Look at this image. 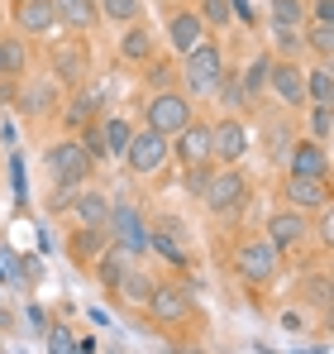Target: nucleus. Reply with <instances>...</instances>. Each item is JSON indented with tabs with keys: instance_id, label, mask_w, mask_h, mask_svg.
I'll return each instance as SVG.
<instances>
[{
	"instance_id": "obj_1",
	"label": "nucleus",
	"mask_w": 334,
	"mask_h": 354,
	"mask_svg": "<svg viewBox=\"0 0 334 354\" xmlns=\"http://www.w3.org/2000/svg\"><path fill=\"white\" fill-rule=\"evenodd\" d=\"M167 144H172V139H163L158 129H134L119 158H124V168H129L134 177H153V173H163V163L172 158Z\"/></svg>"
},
{
	"instance_id": "obj_2",
	"label": "nucleus",
	"mask_w": 334,
	"mask_h": 354,
	"mask_svg": "<svg viewBox=\"0 0 334 354\" xmlns=\"http://www.w3.org/2000/svg\"><path fill=\"white\" fill-rule=\"evenodd\" d=\"M234 268H239V278H248V283H273L277 268H282V249H273L268 235H253V239H244V244L234 249Z\"/></svg>"
},
{
	"instance_id": "obj_3",
	"label": "nucleus",
	"mask_w": 334,
	"mask_h": 354,
	"mask_svg": "<svg viewBox=\"0 0 334 354\" xmlns=\"http://www.w3.org/2000/svg\"><path fill=\"white\" fill-rule=\"evenodd\" d=\"M181 77H186V91H196V96H215V86H220V77H224V53L215 48V44L191 48V53L181 58Z\"/></svg>"
},
{
	"instance_id": "obj_4",
	"label": "nucleus",
	"mask_w": 334,
	"mask_h": 354,
	"mask_svg": "<svg viewBox=\"0 0 334 354\" xmlns=\"http://www.w3.org/2000/svg\"><path fill=\"white\" fill-rule=\"evenodd\" d=\"M106 230H110V244H119L124 254H144V249H148V221H144L139 206H129V201H110Z\"/></svg>"
},
{
	"instance_id": "obj_5",
	"label": "nucleus",
	"mask_w": 334,
	"mask_h": 354,
	"mask_svg": "<svg viewBox=\"0 0 334 354\" xmlns=\"http://www.w3.org/2000/svg\"><path fill=\"white\" fill-rule=\"evenodd\" d=\"M48 177H53V187H81L86 177H91V153L77 144V139H62L48 149Z\"/></svg>"
},
{
	"instance_id": "obj_6",
	"label": "nucleus",
	"mask_w": 334,
	"mask_h": 354,
	"mask_svg": "<svg viewBox=\"0 0 334 354\" xmlns=\"http://www.w3.org/2000/svg\"><path fill=\"white\" fill-rule=\"evenodd\" d=\"M244 196H248V182L234 173V168L210 173V177H206V187H201V201H206L210 216H234V211L244 206Z\"/></svg>"
},
{
	"instance_id": "obj_7",
	"label": "nucleus",
	"mask_w": 334,
	"mask_h": 354,
	"mask_svg": "<svg viewBox=\"0 0 334 354\" xmlns=\"http://www.w3.org/2000/svg\"><path fill=\"white\" fill-rule=\"evenodd\" d=\"M186 124H191V101H186L181 91H158V96L148 101V129H158L163 139L181 134Z\"/></svg>"
},
{
	"instance_id": "obj_8",
	"label": "nucleus",
	"mask_w": 334,
	"mask_h": 354,
	"mask_svg": "<svg viewBox=\"0 0 334 354\" xmlns=\"http://www.w3.org/2000/svg\"><path fill=\"white\" fill-rule=\"evenodd\" d=\"M148 249H158L167 263H177V268H191L186 230H181V221H172V216H163L158 225H148Z\"/></svg>"
},
{
	"instance_id": "obj_9",
	"label": "nucleus",
	"mask_w": 334,
	"mask_h": 354,
	"mask_svg": "<svg viewBox=\"0 0 334 354\" xmlns=\"http://www.w3.org/2000/svg\"><path fill=\"white\" fill-rule=\"evenodd\" d=\"M48 62H53V77L62 82V86H72V91H77V86H86V77H91L86 48H81V44H72V39H62Z\"/></svg>"
},
{
	"instance_id": "obj_10",
	"label": "nucleus",
	"mask_w": 334,
	"mask_h": 354,
	"mask_svg": "<svg viewBox=\"0 0 334 354\" xmlns=\"http://www.w3.org/2000/svg\"><path fill=\"white\" fill-rule=\"evenodd\" d=\"M177 144H167L172 149V158L181 163V168H201V163H210V124H186L181 134H172Z\"/></svg>"
},
{
	"instance_id": "obj_11",
	"label": "nucleus",
	"mask_w": 334,
	"mask_h": 354,
	"mask_svg": "<svg viewBox=\"0 0 334 354\" xmlns=\"http://www.w3.org/2000/svg\"><path fill=\"white\" fill-rule=\"evenodd\" d=\"M248 153V134H244V124L234 115H224L210 124V158H220V163H239Z\"/></svg>"
},
{
	"instance_id": "obj_12",
	"label": "nucleus",
	"mask_w": 334,
	"mask_h": 354,
	"mask_svg": "<svg viewBox=\"0 0 334 354\" xmlns=\"http://www.w3.org/2000/svg\"><path fill=\"white\" fill-rule=\"evenodd\" d=\"M158 326H177V321H186V311H191V297L181 292V288H153L148 292V306H144Z\"/></svg>"
},
{
	"instance_id": "obj_13",
	"label": "nucleus",
	"mask_w": 334,
	"mask_h": 354,
	"mask_svg": "<svg viewBox=\"0 0 334 354\" xmlns=\"http://www.w3.org/2000/svg\"><path fill=\"white\" fill-rule=\"evenodd\" d=\"M306 235H311L306 211H277V216L268 221V239H273V249H301Z\"/></svg>"
},
{
	"instance_id": "obj_14",
	"label": "nucleus",
	"mask_w": 334,
	"mask_h": 354,
	"mask_svg": "<svg viewBox=\"0 0 334 354\" xmlns=\"http://www.w3.org/2000/svg\"><path fill=\"white\" fill-rule=\"evenodd\" d=\"M167 44L186 58L191 48H201L206 44V24H201V15H191V10H177L172 19H167Z\"/></svg>"
},
{
	"instance_id": "obj_15",
	"label": "nucleus",
	"mask_w": 334,
	"mask_h": 354,
	"mask_svg": "<svg viewBox=\"0 0 334 354\" xmlns=\"http://www.w3.org/2000/svg\"><path fill=\"white\" fill-rule=\"evenodd\" d=\"M286 201L296 211H320L330 201V182L325 177H286Z\"/></svg>"
},
{
	"instance_id": "obj_16",
	"label": "nucleus",
	"mask_w": 334,
	"mask_h": 354,
	"mask_svg": "<svg viewBox=\"0 0 334 354\" xmlns=\"http://www.w3.org/2000/svg\"><path fill=\"white\" fill-rule=\"evenodd\" d=\"M124 306H134V311H144L148 306V292H153V283H148V268H139V263H129L124 273H119V283L110 288Z\"/></svg>"
},
{
	"instance_id": "obj_17",
	"label": "nucleus",
	"mask_w": 334,
	"mask_h": 354,
	"mask_svg": "<svg viewBox=\"0 0 334 354\" xmlns=\"http://www.w3.org/2000/svg\"><path fill=\"white\" fill-rule=\"evenodd\" d=\"M72 216L81 230H106V216H110V196L106 192H77L72 201Z\"/></svg>"
},
{
	"instance_id": "obj_18",
	"label": "nucleus",
	"mask_w": 334,
	"mask_h": 354,
	"mask_svg": "<svg viewBox=\"0 0 334 354\" xmlns=\"http://www.w3.org/2000/svg\"><path fill=\"white\" fill-rule=\"evenodd\" d=\"M268 86L277 91L286 106H301V101H306V72H301L296 62H273V77H268Z\"/></svg>"
},
{
	"instance_id": "obj_19",
	"label": "nucleus",
	"mask_w": 334,
	"mask_h": 354,
	"mask_svg": "<svg viewBox=\"0 0 334 354\" xmlns=\"http://www.w3.org/2000/svg\"><path fill=\"white\" fill-rule=\"evenodd\" d=\"M14 19H19L24 34H48V29L57 24L53 0H19V5H14Z\"/></svg>"
},
{
	"instance_id": "obj_20",
	"label": "nucleus",
	"mask_w": 334,
	"mask_h": 354,
	"mask_svg": "<svg viewBox=\"0 0 334 354\" xmlns=\"http://www.w3.org/2000/svg\"><path fill=\"white\" fill-rule=\"evenodd\" d=\"M286 168H291V177H330V168H325V144H296L291 158H286Z\"/></svg>"
},
{
	"instance_id": "obj_21",
	"label": "nucleus",
	"mask_w": 334,
	"mask_h": 354,
	"mask_svg": "<svg viewBox=\"0 0 334 354\" xmlns=\"http://www.w3.org/2000/svg\"><path fill=\"white\" fill-rule=\"evenodd\" d=\"M53 15H57V24H67V29H91L101 19L96 0H53Z\"/></svg>"
},
{
	"instance_id": "obj_22",
	"label": "nucleus",
	"mask_w": 334,
	"mask_h": 354,
	"mask_svg": "<svg viewBox=\"0 0 334 354\" xmlns=\"http://www.w3.org/2000/svg\"><path fill=\"white\" fill-rule=\"evenodd\" d=\"M119 58H124V62H148V58H153V34H148L139 19H134L129 34L119 39Z\"/></svg>"
},
{
	"instance_id": "obj_23",
	"label": "nucleus",
	"mask_w": 334,
	"mask_h": 354,
	"mask_svg": "<svg viewBox=\"0 0 334 354\" xmlns=\"http://www.w3.org/2000/svg\"><path fill=\"white\" fill-rule=\"evenodd\" d=\"M24 115H53L57 111V96H53V82H34V86H24Z\"/></svg>"
},
{
	"instance_id": "obj_24",
	"label": "nucleus",
	"mask_w": 334,
	"mask_h": 354,
	"mask_svg": "<svg viewBox=\"0 0 334 354\" xmlns=\"http://www.w3.org/2000/svg\"><path fill=\"white\" fill-rule=\"evenodd\" d=\"M129 263H134V254H124L119 244H110V254H101V263H96V278H101L106 288H115V283H119V273H124Z\"/></svg>"
},
{
	"instance_id": "obj_25",
	"label": "nucleus",
	"mask_w": 334,
	"mask_h": 354,
	"mask_svg": "<svg viewBox=\"0 0 334 354\" xmlns=\"http://www.w3.org/2000/svg\"><path fill=\"white\" fill-rule=\"evenodd\" d=\"M268 10L277 29H306V0H273Z\"/></svg>"
},
{
	"instance_id": "obj_26",
	"label": "nucleus",
	"mask_w": 334,
	"mask_h": 354,
	"mask_svg": "<svg viewBox=\"0 0 334 354\" xmlns=\"http://www.w3.org/2000/svg\"><path fill=\"white\" fill-rule=\"evenodd\" d=\"M129 120L124 115H106L101 120V139H106V153H124V144H129Z\"/></svg>"
},
{
	"instance_id": "obj_27",
	"label": "nucleus",
	"mask_w": 334,
	"mask_h": 354,
	"mask_svg": "<svg viewBox=\"0 0 334 354\" xmlns=\"http://www.w3.org/2000/svg\"><path fill=\"white\" fill-rule=\"evenodd\" d=\"M24 62H29L24 44H19V39H5V34H0V77H19V72H24Z\"/></svg>"
},
{
	"instance_id": "obj_28",
	"label": "nucleus",
	"mask_w": 334,
	"mask_h": 354,
	"mask_svg": "<svg viewBox=\"0 0 334 354\" xmlns=\"http://www.w3.org/2000/svg\"><path fill=\"white\" fill-rule=\"evenodd\" d=\"M268 77H273V58H253V62H248V72H244V82H239V86H244V96L253 101V96L268 86Z\"/></svg>"
},
{
	"instance_id": "obj_29",
	"label": "nucleus",
	"mask_w": 334,
	"mask_h": 354,
	"mask_svg": "<svg viewBox=\"0 0 334 354\" xmlns=\"http://www.w3.org/2000/svg\"><path fill=\"white\" fill-rule=\"evenodd\" d=\"M334 72L330 67H315V72H306V96L315 101V106H330V96H334V82H330Z\"/></svg>"
},
{
	"instance_id": "obj_30",
	"label": "nucleus",
	"mask_w": 334,
	"mask_h": 354,
	"mask_svg": "<svg viewBox=\"0 0 334 354\" xmlns=\"http://www.w3.org/2000/svg\"><path fill=\"white\" fill-rule=\"evenodd\" d=\"M139 0H96V15H106V19H119V24H134L139 19Z\"/></svg>"
},
{
	"instance_id": "obj_31",
	"label": "nucleus",
	"mask_w": 334,
	"mask_h": 354,
	"mask_svg": "<svg viewBox=\"0 0 334 354\" xmlns=\"http://www.w3.org/2000/svg\"><path fill=\"white\" fill-rule=\"evenodd\" d=\"M229 19H234V5H229V0H206V5H201V24H206V29H224Z\"/></svg>"
},
{
	"instance_id": "obj_32",
	"label": "nucleus",
	"mask_w": 334,
	"mask_h": 354,
	"mask_svg": "<svg viewBox=\"0 0 334 354\" xmlns=\"http://www.w3.org/2000/svg\"><path fill=\"white\" fill-rule=\"evenodd\" d=\"M301 39H306L320 58H330V48H334V24H311V29H301Z\"/></svg>"
},
{
	"instance_id": "obj_33",
	"label": "nucleus",
	"mask_w": 334,
	"mask_h": 354,
	"mask_svg": "<svg viewBox=\"0 0 334 354\" xmlns=\"http://www.w3.org/2000/svg\"><path fill=\"white\" fill-rule=\"evenodd\" d=\"M215 96H220V106H244V101H248V96H244V86H239V82H229V77H220Z\"/></svg>"
},
{
	"instance_id": "obj_34",
	"label": "nucleus",
	"mask_w": 334,
	"mask_h": 354,
	"mask_svg": "<svg viewBox=\"0 0 334 354\" xmlns=\"http://www.w3.org/2000/svg\"><path fill=\"white\" fill-rule=\"evenodd\" d=\"M81 149L91 153V163H96V158H106V139H101V124H86V139H81Z\"/></svg>"
},
{
	"instance_id": "obj_35",
	"label": "nucleus",
	"mask_w": 334,
	"mask_h": 354,
	"mask_svg": "<svg viewBox=\"0 0 334 354\" xmlns=\"http://www.w3.org/2000/svg\"><path fill=\"white\" fill-rule=\"evenodd\" d=\"M311 134H315L320 144L330 139V106H315V111H311Z\"/></svg>"
},
{
	"instance_id": "obj_36",
	"label": "nucleus",
	"mask_w": 334,
	"mask_h": 354,
	"mask_svg": "<svg viewBox=\"0 0 334 354\" xmlns=\"http://www.w3.org/2000/svg\"><path fill=\"white\" fill-rule=\"evenodd\" d=\"M206 177H210V163H201V168H186V177H181V187H186L191 196H201V187H206Z\"/></svg>"
},
{
	"instance_id": "obj_37",
	"label": "nucleus",
	"mask_w": 334,
	"mask_h": 354,
	"mask_svg": "<svg viewBox=\"0 0 334 354\" xmlns=\"http://www.w3.org/2000/svg\"><path fill=\"white\" fill-rule=\"evenodd\" d=\"M48 350L53 354H81V345H77L67 330H53V335H48Z\"/></svg>"
},
{
	"instance_id": "obj_38",
	"label": "nucleus",
	"mask_w": 334,
	"mask_h": 354,
	"mask_svg": "<svg viewBox=\"0 0 334 354\" xmlns=\"http://www.w3.org/2000/svg\"><path fill=\"white\" fill-rule=\"evenodd\" d=\"M311 15L315 24H334V0H311Z\"/></svg>"
},
{
	"instance_id": "obj_39",
	"label": "nucleus",
	"mask_w": 334,
	"mask_h": 354,
	"mask_svg": "<svg viewBox=\"0 0 334 354\" xmlns=\"http://www.w3.org/2000/svg\"><path fill=\"white\" fill-rule=\"evenodd\" d=\"M311 301H315L320 311L330 306V283H325V278H315V283H311Z\"/></svg>"
},
{
	"instance_id": "obj_40",
	"label": "nucleus",
	"mask_w": 334,
	"mask_h": 354,
	"mask_svg": "<svg viewBox=\"0 0 334 354\" xmlns=\"http://www.w3.org/2000/svg\"><path fill=\"white\" fill-rule=\"evenodd\" d=\"M273 29H277V24H273ZM277 44L282 48H301L306 39H301V29H277Z\"/></svg>"
},
{
	"instance_id": "obj_41",
	"label": "nucleus",
	"mask_w": 334,
	"mask_h": 354,
	"mask_svg": "<svg viewBox=\"0 0 334 354\" xmlns=\"http://www.w3.org/2000/svg\"><path fill=\"white\" fill-rule=\"evenodd\" d=\"M229 5H234V15H239V19H248V24H253V5H248V0H229Z\"/></svg>"
},
{
	"instance_id": "obj_42",
	"label": "nucleus",
	"mask_w": 334,
	"mask_h": 354,
	"mask_svg": "<svg viewBox=\"0 0 334 354\" xmlns=\"http://www.w3.org/2000/svg\"><path fill=\"white\" fill-rule=\"evenodd\" d=\"M253 354H273V350H263V345H258V350H253Z\"/></svg>"
},
{
	"instance_id": "obj_43",
	"label": "nucleus",
	"mask_w": 334,
	"mask_h": 354,
	"mask_svg": "<svg viewBox=\"0 0 334 354\" xmlns=\"http://www.w3.org/2000/svg\"><path fill=\"white\" fill-rule=\"evenodd\" d=\"M291 354H315V350H291Z\"/></svg>"
},
{
	"instance_id": "obj_44",
	"label": "nucleus",
	"mask_w": 334,
	"mask_h": 354,
	"mask_svg": "<svg viewBox=\"0 0 334 354\" xmlns=\"http://www.w3.org/2000/svg\"><path fill=\"white\" fill-rule=\"evenodd\" d=\"M0 29H5V19H0Z\"/></svg>"
},
{
	"instance_id": "obj_45",
	"label": "nucleus",
	"mask_w": 334,
	"mask_h": 354,
	"mask_svg": "<svg viewBox=\"0 0 334 354\" xmlns=\"http://www.w3.org/2000/svg\"><path fill=\"white\" fill-rule=\"evenodd\" d=\"M14 5H19V0H14Z\"/></svg>"
}]
</instances>
